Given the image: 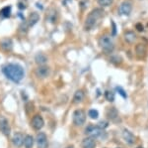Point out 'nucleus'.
Masks as SVG:
<instances>
[{
    "instance_id": "nucleus-1",
    "label": "nucleus",
    "mask_w": 148,
    "mask_h": 148,
    "mask_svg": "<svg viewBox=\"0 0 148 148\" xmlns=\"http://www.w3.org/2000/svg\"><path fill=\"white\" fill-rule=\"evenodd\" d=\"M7 79L14 83H20L24 78V69L18 64H7L2 68Z\"/></svg>"
},
{
    "instance_id": "nucleus-2",
    "label": "nucleus",
    "mask_w": 148,
    "mask_h": 148,
    "mask_svg": "<svg viewBox=\"0 0 148 148\" xmlns=\"http://www.w3.org/2000/svg\"><path fill=\"white\" fill-rule=\"evenodd\" d=\"M104 17V10L101 8H96L92 10L88 14L87 18L85 20V29L92 30L99 24L102 18Z\"/></svg>"
},
{
    "instance_id": "nucleus-3",
    "label": "nucleus",
    "mask_w": 148,
    "mask_h": 148,
    "mask_svg": "<svg viewBox=\"0 0 148 148\" xmlns=\"http://www.w3.org/2000/svg\"><path fill=\"white\" fill-rule=\"evenodd\" d=\"M85 133L93 138H103L106 135V133L104 132V129L100 128L98 125H88L85 129Z\"/></svg>"
},
{
    "instance_id": "nucleus-4",
    "label": "nucleus",
    "mask_w": 148,
    "mask_h": 148,
    "mask_svg": "<svg viewBox=\"0 0 148 148\" xmlns=\"http://www.w3.org/2000/svg\"><path fill=\"white\" fill-rule=\"evenodd\" d=\"M99 45L105 53H111L114 48L113 41H112L111 38L108 37V36H102L99 39Z\"/></svg>"
},
{
    "instance_id": "nucleus-5",
    "label": "nucleus",
    "mask_w": 148,
    "mask_h": 148,
    "mask_svg": "<svg viewBox=\"0 0 148 148\" xmlns=\"http://www.w3.org/2000/svg\"><path fill=\"white\" fill-rule=\"evenodd\" d=\"M86 120V114L83 110L81 109H78V110L74 111L73 113V122L74 124L80 126V125H83L84 124Z\"/></svg>"
},
{
    "instance_id": "nucleus-6",
    "label": "nucleus",
    "mask_w": 148,
    "mask_h": 148,
    "mask_svg": "<svg viewBox=\"0 0 148 148\" xmlns=\"http://www.w3.org/2000/svg\"><path fill=\"white\" fill-rule=\"evenodd\" d=\"M131 9H132V7H131V4L130 2H123L119 7V13H120V15L127 16L130 14Z\"/></svg>"
},
{
    "instance_id": "nucleus-7",
    "label": "nucleus",
    "mask_w": 148,
    "mask_h": 148,
    "mask_svg": "<svg viewBox=\"0 0 148 148\" xmlns=\"http://www.w3.org/2000/svg\"><path fill=\"white\" fill-rule=\"evenodd\" d=\"M37 145H38V148H47V135L45 133H39L37 135Z\"/></svg>"
},
{
    "instance_id": "nucleus-8",
    "label": "nucleus",
    "mask_w": 148,
    "mask_h": 148,
    "mask_svg": "<svg viewBox=\"0 0 148 148\" xmlns=\"http://www.w3.org/2000/svg\"><path fill=\"white\" fill-rule=\"evenodd\" d=\"M49 73H51V70H49V67H47L46 65L44 66H40L39 68L36 70V74H37V76L40 79H45L47 78V76L49 75Z\"/></svg>"
},
{
    "instance_id": "nucleus-9",
    "label": "nucleus",
    "mask_w": 148,
    "mask_h": 148,
    "mask_svg": "<svg viewBox=\"0 0 148 148\" xmlns=\"http://www.w3.org/2000/svg\"><path fill=\"white\" fill-rule=\"evenodd\" d=\"M44 119H42V117L40 115H35L34 117H33L32 119V122H31V124H32L33 128L34 129H37L39 130L40 129V128L44 126Z\"/></svg>"
},
{
    "instance_id": "nucleus-10",
    "label": "nucleus",
    "mask_w": 148,
    "mask_h": 148,
    "mask_svg": "<svg viewBox=\"0 0 148 148\" xmlns=\"http://www.w3.org/2000/svg\"><path fill=\"white\" fill-rule=\"evenodd\" d=\"M0 130L5 135H9V133H10V127H9L8 121L3 116H0Z\"/></svg>"
},
{
    "instance_id": "nucleus-11",
    "label": "nucleus",
    "mask_w": 148,
    "mask_h": 148,
    "mask_svg": "<svg viewBox=\"0 0 148 148\" xmlns=\"http://www.w3.org/2000/svg\"><path fill=\"white\" fill-rule=\"evenodd\" d=\"M123 138L125 140V142L130 145H132L133 143L135 142V137L130 131L126 130V129H123Z\"/></svg>"
},
{
    "instance_id": "nucleus-12",
    "label": "nucleus",
    "mask_w": 148,
    "mask_h": 148,
    "mask_svg": "<svg viewBox=\"0 0 148 148\" xmlns=\"http://www.w3.org/2000/svg\"><path fill=\"white\" fill-rule=\"evenodd\" d=\"M24 139H25V138L23 137V135L21 134V133L16 132L15 134L13 135L12 142H13V144L15 145V146L20 147V146H22V145H24Z\"/></svg>"
},
{
    "instance_id": "nucleus-13",
    "label": "nucleus",
    "mask_w": 148,
    "mask_h": 148,
    "mask_svg": "<svg viewBox=\"0 0 148 148\" xmlns=\"http://www.w3.org/2000/svg\"><path fill=\"white\" fill-rule=\"evenodd\" d=\"M40 20V15L38 13H36V12H33V13L30 14V16H29L28 18V25L29 27H33V26L35 25V24H37L39 22Z\"/></svg>"
},
{
    "instance_id": "nucleus-14",
    "label": "nucleus",
    "mask_w": 148,
    "mask_h": 148,
    "mask_svg": "<svg viewBox=\"0 0 148 148\" xmlns=\"http://www.w3.org/2000/svg\"><path fill=\"white\" fill-rule=\"evenodd\" d=\"M82 147L83 148H95L96 147V142H95L93 137H87L83 139L82 141Z\"/></svg>"
},
{
    "instance_id": "nucleus-15",
    "label": "nucleus",
    "mask_w": 148,
    "mask_h": 148,
    "mask_svg": "<svg viewBox=\"0 0 148 148\" xmlns=\"http://www.w3.org/2000/svg\"><path fill=\"white\" fill-rule=\"evenodd\" d=\"M147 50H146V46L143 44H137L135 46V54L137 55L138 57H144L146 56Z\"/></svg>"
},
{
    "instance_id": "nucleus-16",
    "label": "nucleus",
    "mask_w": 148,
    "mask_h": 148,
    "mask_svg": "<svg viewBox=\"0 0 148 148\" xmlns=\"http://www.w3.org/2000/svg\"><path fill=\"white\" fill-rule=\"evenodd\" d=\"M0 46L3 51H11L13 48V43L10 39H3L0 43Z\"/></svg>"
},
{
    "instance_id": "nucleus-17",
    "label": "nucleus",
    "mask_w": 148,
    "mask_h": 148,
    "mask_svg": "<svg viewBox=\"0 0 148 148\" xmlns=\"http://www.w3.org/2000/svg\"><path fill=\"white\" fill-rule=\"evenodd\" d=\"M125 40L128 44H132V43L136 40V35H135V33L132 32V31H126L125 33Z\"/></svg>"
},
{
    "instance_id": "nucleus-18",
    "label": "nucleus",
    "mask_w": 148,
    "mask_h": 148,
    "mask_svg": "<svg viewBox=\"0 0 148 148\" xmlns=\"http://www.w3.org/2000/svg\"><path fill=\"white\" fill-rule=\"evenodd\" d=\"M36 63L37 64H39L40 66H44L45 64L47 62V56L45 54H42V53H40V54H38L37 56H36Z\"/></svg>"
},
{
    "instance_id": "nucleus-19",
    "label": "nucleus",
    "mask_w": 148,
    "mask_h": 148,
    "mask_svg": "<svg viewBox=\"0 0 148 148\" xmlns=\"http://www.w3.org/2000/svg\"><path fill=\"white\" fill-rule=\"evenodd\" d=\"M33 144H34V139L31 135H27L24 139V146L26 148H32Z\"/></svg>"
},
{
    "instance_id": "nucleus-20",
    "label": "nucleus",
    "mask_w": 148,
    "mask_h": 148,
    "mask_svg": "<svg viewBox=\"0 0 148 148\" xmlns=\"http://www.w3.org/2000/svg\"><path fill=\"white\" fill-rule=\"evenodd\" d=\"M83 99H84V92H83L82 90H77V92H75V94H74L73 101L75 102H80L83 101Z\"/></svg>"
},
{
    "instance_id": "nucleus-21",
    "label": "nucleus",
    "mask_w": 148,
    "mask_h": 148,
    "mask_svg": "<svg viewBox=\"0 0 148 148\" xmlns=\"http://www.w3.org/2000/svg\"><path fill=\"white\" fill-rule=\"evenodd\" d=\"M114 0H98V3L102 7H108L113 3Z\"/></svg>"
},
{
    "instance_id": "nucleus-22",
    "label": "nucleus",
    "mask_w": 148,
    "mask_h": 148,
    "mask_svg": "<svg viewBox=\"0 0 148 148\" xmlns=\"http://www.w3.org/2000/svg\"><path fill=\"white\" fill-rule=\"evenodd\" d=\"M111 62L113 64H116V65H119V64H121V62H123V59H121L119 55H114V56H113L111 58Z\"/></svg>"
},
{
    "instance_id": "nucleus-23",
    "label": "nucleus",
    "mask_w": 148,
    "mask_h": 148,
    "mask_svg": "<svg viewBox=\"0 0 148 148\" xmlns=\"http://www.w3.org/2000/svg\"><path fill=\"white\" fill-rule=\"evenodd\" d=\"M105 97H106L107 101H111V102L114 101V94L112 92H110V90H108V92H105Z\"/></svg>"
},
{
    "instance_id": "nucleus-24",
    "label": "nucleus",
    "mask_w": 148,
    "mask_h": 148,
    "mask_svg": "<svg viewBox=\"0 0 148 148\" xmlns=\"http://www.w3.org/2000/svg\"><path fill=\"white\" fill-rule=\"evenodd\" d=\"M10 12H11V8L9 6L5 7V8H3L0 12V14H2V15L4 16V17H9V15H10Z\"/></svg>"
},
{
    "instance_id": "nucleus-25",
    "label": "nucleus",
    "mask_w": 148,
    "mask_h": 148,
    "mask_svg": "<svg viewBox=\"0 0 148 148\" xmlns=\"http://www.w3.org/2000/svg\"><path fill=\"white\" fill-rule=\"evenodd\" d=\"M116 116H118V111H116V108L112 107L109 111V117L112 118V119H114V117H116Z\"/></svg>"
},
{
    "instance_id": "nucleus-26",
    "label": "nucleus",
    "mask_w": 148,
    "mask_h": 148,
    "mask_svg": "<svg viewBox=\"0 0 148 148\" xmlns=\"http://www.w3.org/2000/svg\"><path fill=\"white\" fill-rule=\"evenodd\" d=\"M89 116L93 119H96V118H98V116H99V113H98V111L96 110V109H90Z\"/></svg>"
},
{
    "instance_id": "nucleus-27",
    "label": "nucleus",
    "mask_w": 148,
    "mask_h": 148,
    "mask_svg": "<svg viewBox=\"0 0 148 148\" xmlns=\"http://www.w3.org/2000/svg\"><path fill=\"white\" fill-rule=\"evenodd\" d=\"M109 123L107 122V121H101L100 123H98V126H99L100 128H102V129H105V128L108 126Z\"/></svg>"
},
{
    "instance_id": "nucleus-28",
    "label": "nucleus",
    "mask_w": 148,
    "mask_h": 148,
    "mask_svg": "<svg viewBox=\"0 0 148 148\" xmlns=\"http://www.w3.org/2000/svg\"><path fill=\"white\" fill-rule=\"evenodd\" d=\"M116 90H118V92H120V94H121V97H125H125H126V92H125L123 90H121V88L118 87V88H116Z\"/></svg>"
},
{
    "instance_id": "nucleus-29",
    "label": "nucleus",
    "mask_w": 148,
    "mask_h": 148,
    "mask_svg": "<svg viewBox=\"0 0 148 148\" xmlns=\"http://www.w3.org/2000/svg\"><path fill=\"white\" fill-rule=\"evenodd\" d=\"M112 26H113V32H112V34L114 36L116 35V23L114 21H112Z\"/></svg>"
},
{
    "instance_id": "nucleus-30",
    "label": "nucleus",
    "mask_w": 148,
    "mask_h": 148,
    "mask_svg": "<svg viewBox=\"0 0 148 148\" xmlns=\"http://www.w3.org/2000/svg\"><path fill=\"white\" fill-rule=\"evenodd\" d=\"M136 29L139 31V32H142L143 31V26H142V24H140V23H137V25H136Z\"/></svg>"
},
{
    "instance_id": "nucleus-31",
    "label": "nucleus",
    "mask_w": 148,
    "mask_h": 148,
    "mask_svg": "<svg viewBox=\"0 0 148 148\" xmlns=\"http://www.w3.org/2000/svg\"><path fill=\"white\" fill-rule=\"evenodd\" d=\"M136 148H143V147H141V146H138V147H136Z\"/></svg>"
},
{
    "instance_id": "nucleus-32",
    "label": "nucleus",
    "mask_w": 148,
    "mask_h": 148,
    "mask_svg": "<svg viewBox=\"0 0 148 148\" xmlns=\"http://www.w3.org/2000/svg\"><path fill=\"white\" fill-rule=\"evenodd\" d=\"M67 148H73V146H69V147H67Z\"/></svg>"
},
{
    "instance_id": "nucleus-33",
    "label": "nucleus",
    "mask_w": 148,
    "mask_h": 148,
    "mask_svg": "<svg viewBox=\"0 0 148 148\" xmlns=\"http://www.w3.org/2000/svg\"><path fill=\"white\" fill-rule=\"evenodd\" d=\"M118 148H120V147H118Z\"/></svg>"
}]
</instances>
